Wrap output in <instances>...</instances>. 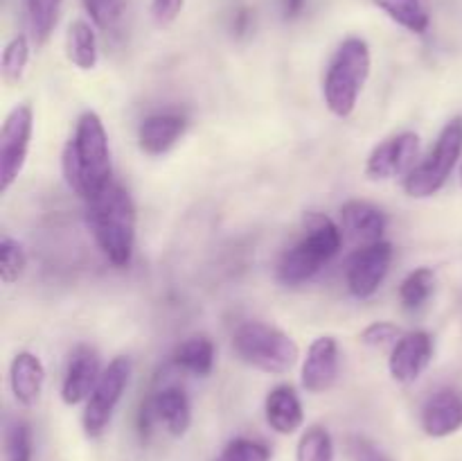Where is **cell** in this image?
Returning <instances> with one entry per match:
<instances>
[{
  "label": "cell",
  "instance_id": "1",
  "mask_svg": "<svg viewBox=\"0 0 462 461\" xmlns=\"http://www.w3.org/2000/svg\"><path fill=\"white\" fill-rule=\"evenodd\" d=\"M63 179L81 199H93L113 181L111 147L102 118L95 111L81 113L75 134L63 147Z\"/></svg>",
  "mask_w": 462,
  "mask_h": 461
},
{
  "label": "cell",
  "instance_id": "2",
  "mask_svg": "<svg viewBox=\"0 0 462 461\" xmlns=\"http://www.w3.org/2000/svg\"><path fill=\"white\" fill-rule=\"evenodd\" d=\"M88 226L95 242L106 260L117 269H125L134 260L135 247V203L125 185L111 183L88 199Z\"/></svg>",
  "mask_w": 462,
  "mask_h": 461
},
{
  "label": "cell",
  "instance_id": "3",
  "mask_svg": "<svg viewBox=\"0 0 462 461\" xmlns=\"http://www.w3.org/2000/svg\"><path fill=\"white\" fill-rule=\"evenodd\" d=\"M305 235L282 253L278 262V280L287 287L314 278L325 262L332 260L343 244V229L323 212H310L305 217Z\"/></svg>",
  "mask_w": 462,
  "mask_h": 461
},
{
  "label": "cell",
  "instance_id": "4",
  "mask_svg": "<svg viewBox=\"0 0 462 461\" xmlns=\"http://www.w3.org/2000/svg\"><path fill=\"white\" fill-rule=\"evenodd\" d=\"M373 68L370 45L361 36H350L338 45L329 61L323 81V98L337 118H350L355 113L359 95Z\"/></svg>",
  "mask_w": 462,
  "mask_h": 461
},
{
  "label": "cell",
  "instance_id": "5",
  "mask_svg": "<svg viewBox=\"0 0 462 461\" xmlns=\"http://www.w3.org/2000/svg\"><path fill=\"white\" fill-rule=\"evenodd\" d=\"M233 351L244 364L269 375L287 373L300 357V348L284 330L262 321H248L235 330Z\"/></svg>",
  "mask_w": 462,
  "mask_h": 461
},
{
  "label": "cell",
  "instance_id": "6",
  "mask_svg": "<svg viewBox=\"0 0 462 461\" xmlns=\"http://www.w3.org/2000/svg\"><path fill=\"white\" fill-rule=\"evenodd\" d=\"M462 156V118H451L445 127H442L440 136H438L436 145L427 158L418 163L413 170L406 174L404 190L409 197L413 199H427L433 197L445 188L449 181L451 172L458 165V158Z\"/></svg>",
  "mask_w": 462,
  "mask_h": 461
},
{
  "label": "cell",
  "instance_id": "7",
  "mask_svg": "<svg viewBox=\"0 0 462 461\" xmlns=\"http://www.w3.org/2000/svg\"><path fill=\"white\" fill-rule=\"evenodd\" d=\"M129 357H113V360L108 362L106 369L102 371V375H99L97 384H95V389L90 391L88 400H86L84 416H81V425H84L86 437L97 438L106 432L108 423H111L113 414H116L126 387H129Z\"/></svg>",
  "mask_w": 462,
  "mask_h": 461
},
{
  "label": "cell",
  "instance_id": "8",
  "mask_svg": "<svg viewBox=\"0 0 462 461\" xmlns=\"http://www.w3.org/2000/svg\"><path fill=\"white\" fill-rule=\"evenodd\" d=\"M34 111L30 104H18L7 113L0 129V193H7L25 167L30 152Z\"/></svg>",
  "mask_w": 462,
  "mask_h": 461
},
{
  "label": "cell",
  "instance_id": "9",
  "mask_svg": "<svg viewBox=\"0 0 462 461\" xmlns=\"http://www.w3.org/2000/svg\"><path fill=\"white\" fill-rule=\"evenodd\" d=\"M393 262V244L386 240L364 244L350 256L346 267L347 289L355 298H370L386 280Z\"/></svg>",
  "mask_w": 462,
  "mask_h": 461
},
{
  "label": "cell",
  "instance_id": "10",
  "mask_svg": "<svg viewBox=\"0 0 462 461\" xmlns=\"http://www.w3.org/2000/svg\"><path fill=\"white\" fill-rule=\"evenodd\" d=\"M162 425L171 437H183L192 425V405L180 387H162L149 398L140 409L138 428L143 434L152 432L153 425Z\"/></svg>",
  "mask_w": 462,
  "mask_h": 461
},
{
  "label": "cell",
  "instance_id": "11",
  "mask_svg": "<svg viewBox=\"0 0 462 461\" xmlns=\"http://www.w3.org/2000/svg\"><path fill=\"white\" fill-rule=\"evenodd\" d=\"M420 136L415 131H402L391 136L370 152L365 161V176L373 181L393 179V176L409 174L418 165Z\"/></svg>",
  "mask_w": 462,
  "mask_h": 461
},
{
  "label": "cell",
  "instance_id": "12",
  "mask_svg": "<svg viewBox=\"0 0 462 461\" xmlns=\"http://www.w3.org/2000/svg\"><path fill=\"white\" fill-rule=\"evenodd\" d=\"M433 360V337L427 330H411L400 337L388 357V371L400 384H411L429 369Z\"/></svg>",
  "mask_w": 462,
  "mask_h": 461
},
{
  "label": "cell",
  "instance_id": "13",
  "mask_svg": "<svg viewBox=\"0 0 462 461\" xmlns=\"http://www.w3.org/2000/svg\"><path fill=\"white\" fill-rule=\"evenodd\" d=\"M102 371L104 369L99 366V355L95 348L86 346V343L77 346L68 360L66 373H63L61 400L70 407L88 400Z\"/></svg>",
  "mask_w": 462,
  "mask_h": 461
},
{
  "label": "cell",
  "instance_id": "14",
  "mask_svg": "<svg viewBox=\"0 0 462 461\" xmlns=\"http://www.w3.org/2000/svg\"><path fill=\"white\" fill-rule=\"evenodd\" d=\"M338 343L334 337H316L307 348V357L302 362L300 382L305 391L323 393L334 387L338 378Z\"/></svg>",
  "mask_w": 462,
  "mask_h": 461
},
{
  "label": "cell",
  "instance_id": "15",
  "mask_svg": "<svg viewBox=\"0 0 462 461\" xmlns=\"http://www.w3.org/2000/svg\"><path fill=\"white\" fill-rule=\"evenodd\" d=\"M462 428V391L438 389L422 407V429L431 438H445Z\"/></svg>",
  "mask_w": 462,
  "mask_h": 461
},
{
  "label": "cell",
  "instance_id": "16",
  "mask_svg": "<svg viewBox=\"0 0 462 461\" xmlns=\"http://www.w3.org/2000/svg\"><path fill=\"white\" fill-rule=\"evenodd\" d=\"M388 226V217L377 203L365 199H350L341 206V229L343 235L355 242L373 244L383 238Z\"/></svg>",
  "mask_w": 462,
  "mask_h": 461
},
{
  "label": "cell",
  "instance_id": "17",
  "mask_svg": "<svg viewBox=\"0 0 462 461\" xmlns=\"http://www.w3.org/2000/svg\"><path fill=\"white\" fill-rule=\"evenodd\" d=\"M185 127L188 122L179 113H153L140 122L138 147L147 156H162L179 143L180 136L185 134Z\"/></svg>",
  "mask_w": 462,
  "mask_h": 461
},
{
  "label": "cell",
  "instance_id": "18",
  "mask_svg": "<svg viewBox=\"0 0 462 461\" xmlns=\"http://www.w3.org/2000/svg\"><path fill=\"white\" fill-rule=\"evenodd\" d=\"M45 384V366L34 353L21 351L9 364V387L21 407H34Z\"/></svg>",
  "mask_w": 462,
  "mask_h": 461
},
{
  "label": "cell",
  "instance_id": "19",
  "mask_svg": "<svg viewBox=\"0 0 462 461\" xmlns=\"http://www.w3.org/2000/svg\"><path fill=\"white\" fill-rule=\"evenodd\" d=\"M264 414L269 428L273 432L284 434V437L298 432L305 423L302 402L291 384H280V387L271 389L264 400Z\"/></svg>",
  "mask_w": 462,
  "mask_h": 461
},
{
  "label": "cell",
  "instance_id": "20",
  "mask_svg": "<svg viewBox=\"0 0 462 461\" xmlns=\"http://www.w3.org/2000/svg\"><path fill=\"white\" fill-rule=\"evenodd\" d=\"M66 54L72 66H77L79 71H93L97 66V36H95V30L90 23L81 21V18L70 23L66 34Z\"/></svg>",
  "mask_w": 462,
  "mask_h": 461
},
{
  "label": "cell",
  "instance_id": "21",
  "mask_svg": "<svg viewBox=\"0 0 462 461\" xmlns=\"http://www.w3.org/2000/svg\"><path fill=\"white\" fill-rule=\"evenodd\" d=\"M215 343L203 334L189 337L174 351V364L185 373L206 378L215 369Z\"/></svg>",
  "mask_w": 462,
  "mask_h": 461
},
{
  "label": "cell",
  "instance_id": "22",
  "mask_svg": "<svg viewBox=\"0 0 462 461\" xmlns=\"http://www.w3.org/2000/svg\"><path fill=\"white\" fill-rule=\"evenodd\" d=\"M391 21L402 25L413 34H424L431 25L427 0H373Z\"/></svg>",
  "mask_w": 462,
  "mask_h": 461
},
{
  "label": "cell",
  "instance_id": "23",
  "mask_svg": "<svg viewBox=\"0 0 462 461\" xmlns=\"http://www.w3.org/2000/svg\"><path fill=\"white\" fill-rule=\"evenodd\" d=\"M25 5L27 27H30V39L36 48L48 43L57 27L59 14H61L63 0H23Z\"/></svg>",
  "mask_w": 462,
  "mask_h": 461
},
{
  "label": "cell",
  "instance_id": "24",
  "mask_svg": "<svg viewBox=\"0 0 462 461\" xmlns=\"http://www.w3.org/2000/svg\"><path fill=\"white\" fill-rule=\"evenodd\" d=\"M436 287V271L431 267H418V269L411 271L400 285V301L406 310H418L424 303L429 301V296L433 294Z\"/></svg>",
  "mask_w": 462,
  "mask_h": 461
},
{
  "label": "cell",
  "instance_id": "25",
  "mask_svg": "<svg viewBox=\"0 0 462 461\" xmlns=\"http://www.w3.org/2000/svg\"><path fill=\"white\" fill-rule=\"evenodd\" d=\"M296 461H337L334 459L332 434L320 425L307 428L298 438Z\"/></svg>",
  "mask_w": 462,
  "mask_h": 461
},
{
  "label": "cell",
  "instance_id": "26",
  "mask_svg": "<svg viewBox=\"0 0 462 461\" xmlns=\"http://www.w3.org/2000/svg\"><path fill=\"white\" fill-rule=\"evenodd\" d=\"M30 39L25 34H18L5 45L3 61H0V71H3V80L7 86L18 84L25 75L27 61H30Z\"/></svg>",
  "mask_w": 462,
  "mask_h": 461
},
{
  "label": "cell",
  "instance_id": "27",
  "mask_svg": "<svg viewBox=\"0 0 462 461\" xmlns=\"http://www.w3.org/2000/svg\"><path fill=\"white\" fill-rule=\"evenodd\" d=\"M27 267V256L25 249L21 247V242H16L9 235H3L0 240V280L5 285L16 283L23 276Z\"/></svg>",
  "mask_w": 462,
  "mask_h": 461
},
{
  "label": "cell",
  "instance_id": "28",
  "mask_svg": "<svg viewBox=\"0 0 462 461\" xmlns=\"http://www.w3.org/2000/svg\"><path fill=\"white\" fill-rule=\"evenodd\" d=\"M5 461H32V429L25 420H9L5 428Z\"/></svg>",
  "mask_w": 462,
  "mask_h": 461
},
{
  "label": "cell",
  "instance_id": "29",
  "mask_svg": "<svg viewBox=\"0 0 462 461\" xmlns=\"http://www.w3.org/2000/svg\"><path fill=\"white\" fill-rule=\"evenodd\" d=\"M215 461H271V447L255 438H233Z\"/></svg>",
  "mask_w": 462,
  "mask_h": 461
},
{
  "label": "cell",
  "instance_id": "30",
  "mask_svg": "<svg viewBox=\"0 0 462 461\" xmlns=\"http://www.w3.org/2000/svg\"><path fill=\"white\" fill-rule=\"evenodd\" d=\"M86 14L99 30H113L125 14V0H81Z\"/></svg>",
  "mask_w": 462,
  "mask_h": 461
},
{
  "label": "cell",
  "instance_id": "31",
  "mask_svg": "<svg viewBox=\"0 0 462 461\" xmlns=\"http://www.w3.org/2000/svg\"><path fill=\"white\" fill-rule=\"evenodd\" d=\"M402 328H397L395 324H391V321H374V324H370L368 328L361 330L359 339L365 343V346H388V343H393L395 346L397 342H400L402 337Z\"/></svg>",
  "mask_w": 462,
  "mask_h": 461
},
{
  "label": "cell",
  "instance_id": "32",
  "mask_svg": "<svg viewBox=\"0 0 462 461\" xmlns=\"http://www.w3.org/2000/svg\"><path fill=\"white\" fill-rule=\"evenodd\" d=\"M347 450H350L352 461H391L377 446H374V443H370L368 438L352 437L350 443H347Z\"/></svg>",
  "mask_w": 462,
  "mask_h": 461
},
{
  "label": "cell",
  "instance_id": "33",
  "mask_svg": "<svg viewBox=\"0 0 462 461\" xmlns=\"http://www.w3.org/2000/svg\"><path fill=\"white\" fill-rule=\"evenodd\" d=\"M185 0H152V18L156 25H170L183 12Z\"/></svg>",
  "mask_w": 462,
  "mask_h": 461
},
{
  "label": "cell",
  "instance_id": "34",
  "mask_svg": "<svg viewBox=\"0 0 462 461\" xmlns=\"http://www.w3.org/2000/svg\"><path fill=\"white\" fill-rule=\"evenodd\" d=\"M305 9V0H282V12L287 18H296Z\"/></svg>",
  "mask_w": 462,
  "mask_h": 461
},
{
  "label": "cell",
  "instance_id": "35",
  "mask_svg": "<svg viewBox=\"0 0 462 461\" xmlns=\"http://www.w3.org/2000/svg\"><path fill=\"white\" fill-rule=\"evenodd\" d=\"M458 181H460V185H462V163H460V174H458Z\"/></svg>",
  "mask_w": 462,
  "mask_h": 461
}]
</instances>
